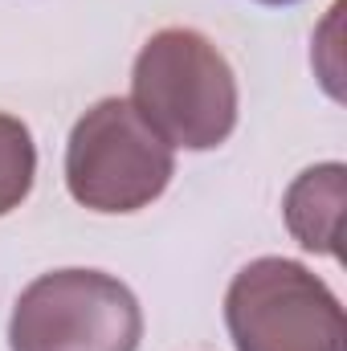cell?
<instances>
[{"label":"cell","instance_id":"6da1fadb","mask_svg":"<svg viewBox=\"0 0 347 351\" xmlns=\"http://www.w3.org/2000/svg\"><path fill=\"white\" fill-rule=\"evenodd\" d=\"M131 106L168 143L213 152L237 127V74L200 29H160L131 66Z\"/></svg>","mask_w":347,"mask_h":351},{"label":"cell","instance_id":"7a4b0ae2","mask_svg":"<svg viewBox=\"0 0 347 351\" xmlns=\"http://www.w3.org/2000/svg\"><path fill=\"white\" fill-rule=\"evenodd\" d=\"M172 147L139 119L131 98H98L66 143V188L90 213H139L168 192Z\"/></svg>","mask_w":347,"mask_h":351},{"label":"cell","instance_id":"3957f363","mask_svg":"<svg viewBox=\"0 0 347 351\" xmlns=\"http://www.w3.org/2000/svg\"><path fill=\"white\" fill-rule=\"evenodd\" d=\"M139 298L102 269H49L33 278L8 319V351H139Z\"/></svg>","mask_w":347,"mask_h":351},{"label":"cell","instance_id":"277c9868","mask_svg":"<svg viewBox=\"0 0 347 351\" xmlns=\"http://www.w3.org/2000/svg\"><path fill=\"white\" fill-rule=\"evenodd\" d=\"M225 327L233 351H347L344 302L290 258H258L233 274Z\"/></svg>","mask_w":347,"mask_h":351},{"label":"cell","instance_id":"5b68a950","mask_svg":"<svg viewBox=\"0 0 347 351\" xmlns=\"http://www.w3.org/2000/svg\"><path fill=\"white\" fill-rule=\"evenodd\" d=\"M344 208H347V168L339 160L315 164L290 180L282 196V221L290 237L323 258H339L344 241Z\"/></svg>","mask_w":347,"mask_h":351},{"label":"cell","instance_id":"8992f818","mask_svg":"<svg viewBox=\"0 0 347 351\" xmlns=\"http://www.w3.org/2000/svg\"><path fill=\"white\" fill-rule=\"evenodd\" d=\"M33 180H37L33 131L16 114L0 110V217H8L12 208H21L29 200Z\"/></svg>","mask_w":347,"mask_h":351},{"label":"cell","instance_id":"52a82bcc","mask_svg":"<svg viewBox=\"0 0 347 351\" xmlns=\"http://www.w3.org/2000/svg\"><path fill=\"white\" fill-rule=\"evenodd\" d=\"M258 4H270V8H282V4H298V0H258Z\"/></svg>","mask_w":347,"mask_h":351}]
</instances>
